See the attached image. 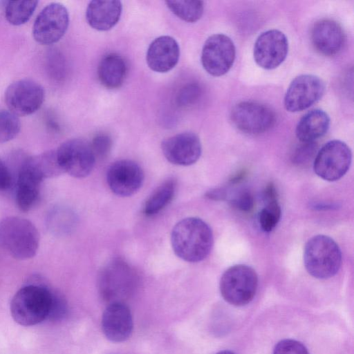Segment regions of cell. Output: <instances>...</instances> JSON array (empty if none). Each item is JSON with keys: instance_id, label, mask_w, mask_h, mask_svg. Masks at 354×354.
<instances>
[{"instance_id": "1", "label": "cell", "mask_w": 354, "mask_h": 354, "mask_svg": "<svg viewBox=\"0 0 354 354\" xmlns=\"http://www.w3.org/2000/svg\"><path fill=\"white\" fill-rule=\"evenodd\" d=\"M174 253L181 259L191 263L203 261L213 245L210 227L197 217L183 218L176 224L171 234Z\"/></svg>"}, {"instance_id": "2", "label": "cell", "mask_w": 354, "mask_h": 354, "mask_svg": "<svg viewBox=\"0 0 354 354\" xmlns=\"http://www.w3.org/2000/svg\"><path fill=\"white\" fill-rule=\"evenodd\" d=\"M53 290L40 283H30L20 288L10 303V313L19 324L30 326L48 319Z\"/></svg>"}, {"instance_id": "3", "label": "cell", "mask_w": 354, "mask_h": 354, "mask_svg": "<svg viewBox=\"0 0 354 354\" xmlns=\"http://www.w3.org/2000/svg\"><path fill=\"white\" fill-rule=\"evenodd\" d=\"M0 244L12 257L28 259L37 252L39 232L32 223L26 218L8 217L0 223Z\"/></svg>"}, {"instance_id": "4", "label": "cell", "mask_w": 354, "mask_h": 354, "mask_svg": "<svg viewBox=\"0 0 354 354\" xmlns=\"http://www.w3.org/2000/svg\"><path fill=\"white\" fill-rule=\"evenodd\" d=\"M342 252L336 242L330 237L318 234L306 243L304 263L313 277L325 279L335 275L342 266Z\"/></svg>"}, {"instance_id": "5", "label": "cell", "mask_w": 354, "mask_h": 354, "mask_svg": "<svg viewBox=\"0 0 354 354\" xmlns=\"http://www.w3.org/2000/svg\"><path fill=\"white\" fill-rule=\"evenodd\" d=\"M258 277L255 270L246 265H234L221 276L219 288L223 298L231 305L243 306L255 296Z\"/></svg>"}, {"instance_id": "6", "label": "cell", "mask_w": 354, "mask_h": 354, "mask_svg": "<svg viewBox=\"0 0 354 354\" xmlns=\"http://www.w3.org/2000/svg\"><path fill=\"white\" fill-rule=\"evenodd\" d=\"M138 276L127 262L114 259L102 270L99 278V288L102 297L111 302L129 295L136 287Z\"/></svg>"}, {"instance_id": "7", "label": "cell", "mask_w": 354, "mask_h": 354, "mask_svg": "<svg viewBox=\"0 0 354 354\" xmlns=\"http://www.w3.org/2000/svg\"><path fill=\"white\" fill-rule=\"evenodd\" d=\"M351 160V151L346 143L337 140H330L317 151L313 169L322 179L335 181L347 172Z\"/></svg>"}, {"instance_id": "8", "label": "cell", "mask_w": 354, "mask_h": 354, "mask_svg": "<svg viewBox=\"0 0 354 354\" xmlns=\"http://www.w3.org/2000/svg\"><path fill=\"white\" fill-rule=\"evenodd\" d=\"M230 119L234 126L250 135L263 133L275 122V114L268 106L253 101L236 104L232 109Z\"/></svg>"}, {"instance_id": "9", "label": "cell", "mask_w": 354, "mask_h": 354, "mask_svg": "<svg viewBox=\"0 0 354 354\" xmlns=\"http://www.w3.org/2000/svg\"><path fill=\"white\" fill-rule=\"evenodd\" d=\"M55 153L64 173L74 178H84L93 169L95 158L90 143L82 139L65 141L55 150Z\"/></svg>"}, {"instance_id": "10", "label": "cell", "mask_w": 354, "mask_h": 354, "mask_svg": "<svg viewBox=\"0 0 354 354\" xmlns=\"http://www.w3.org/2000/svg\"><path fill=\"white\" fill-rule=\"evenodd\" d=\"M68 24L66 8L59 3H51L37 15L32 26L33 37L40 44H53L64 35Z\"/></svg>"}, {"instance_id": "11", "label": "cell", "mask_w": 354, "mask_h": 354, "mask_svg": "<svg viewBox=\"0 0 354 354\" xmlns=\"http://www.w3.org/2000/svg\"><path fill=\"white\" fill-rule=\"evenodd\" d=\"M44 88L30 79H21L10 84L5 92V102L10 111L26 116L37 111L44 102Z\"/></svg>"}, {"instance_id": "12", "label": "cell", "mask_w": 354, "mask_h": 354, "mask_svg": "<svg viewBox=\"0 0 354 354\" xmlns=\"http://www.w3.org/2000/svg\"><path fill=\"white\" fill-rule=\"evenodd\" d=\"M235 57L236 48L232 40L224 34H214L204 43L201 63L209 74L219 77L230 71Z\"/></svg>"}, {"instance_id": "13", "label": "cell", "mask_w": 354, "mask_h": 354, "mask_svg": "<svg viewBox=\"0 0 354 354\" xmlns=\"http://www.w3.org/2000/svg\"><path fill=\"white\" fill-rule=\"evenodd\" d=\"M325 88L323 80L316 75H299L291 82L286 91L284 106L292 113L307 109L323 96Z\"/></svg>"}, {"instance_id": "14", "label": "cell", "mask_w": 354, "mask_h": 354, "mask_svg": "<svg viewBox=\"0 0 354 354\" xmlns=\"http://www.w3.org/2000/svg\"><path fill=\"white\" fill-rule=\"evenodd\" d=\"M288 41L286 36L277 29L262 32L256 39L253 56L261 68L267 70L278 67L286 58Z\"/></svg>"}, {"instance_id": "15", "label": "cell", "mask_w": 354, "mask_h": 354, "mask_svg": "<svg viewBox=\"0 0 354 354\" xmlns=\"http://www.w3.org/2000/svg\"><path fill=\"white\" fill-rule=\"evenodd\" d=\"M106 181L110 189L119 196L135 194L142 186L144 173L138 164L130 160L114 162L109 167Z\"/></svg>"}, {"instance_id": "16", "label": "cell", "mask_w": 354, "mask_h": 354, "mask_svg": "<svg viewBox=\"0 0 354 354\" xmlns=\"http://www.w3.org/2000/svg\"><path fill=\"white\" fill-rule=\"evenodd\" d=\"M161 148L169 162L181 166L194 164L202 152L199 138L192 132L178 133L164 140Z\"/></svg>"}, {"instance_id": "17", "label": "cell", "mask_w": 354, "mask_h": 354, "mask_svg": "<svg viewBox=\"0 0 354 354\" xmlns=\"http://www.w3.org/2000/svg\"><path fill=\"white\" fill-rule=\"evenodd\" d=\"M133 328L132 315L125 304L114 301L106 306L102 317V329L108 339L124 342L130 337Z\"/></svg>"}, {"instance_id": "18", "label": "cell", "mask_w": 354, "mask_h": 354, "mask_svg": "<svg viewBox=\"0 0 354 354\" xmlns=\"http://www.w3.org/2000/svg\"><path fill=\"white\" fill-rule=\"evenodd\" d=\"M311 41L319 53L332 56L342 50L345 43V34L337 22L324 19L314 24L311 30Z\"/></svg>"}, {"instance_id": "19", "label": "cell", "mask_w": 354, "mask_h": 354, "mask_svg": "<svg viewBox=\"0 0 354 354\" xmlns=\"http://www.w3.org/2000/svg\"><path fill=\"white\" fill-rule=\"evenodd\" d=\"M180 57L178 42L172 37L164 35L155 39L149 45L146 60L153 71L166 73L177 64Z\"/></svg>"}, {"instance_id": "20", "label": "cell", "mask_w": 354, "mask_h": 354, "mask_svg": "<svg viewBox=\"0 0 354 354\" xmlns=\"http://www.w3.org/2000/svg\"><path fill=\"white\" fill-rule=\"evenodd\" d=\"M122 5L120 1H92L86 10L89 26L100 31L111 29L120 20Z\"/></svg>"}, {"instance_id": "21", "label": "cell", "mask_w": 354, "mask_h": 354, "mask_svg": "<svg viewBox=\"0 0 354 354\" xmlns=\"http://www.w3.org/2000/svg\"><path fill=\"white\" fill-rule=\"evenodd\" d=\"M42 180L25 163H21L16 186V202L24 212L31 209L39 200Z\"/></svg>"}, {"instance_id": "22", "label": "cell", "mask_w": 354, "mask_h": 354, "mask_svg": "<svg viewBox=\"0 0 354 354\" xmlns=\"http://www.w3.org/2000/svg\"><path fill=\"white\" fill-rule=\"evenodd\" d=\"M127 73L124 59L118 53H111L103 57L97 67V76L102 85L109 89L120 87Z\"/></svg>"}, {"instance_id": "23", "label": "cell", "mask_w": 354, "mask_h": 354, "mask_svg": "<svg viewBox=\"0 0 354 354\" xmlns=\"http://www.w3.org/2000/svg\"><path fill=\"white\" fill-rule=\"evenodd\" d=\"M330 127L328 115L321 109H313L306 113L298 122L295 134L303 142H314L322 137Z\"/></svg>"}, {"instance_id": "24", "label": "cell", "mask_w": 354, "mask_h": 354, "mask_svg": "<svg viewBox=\"0 0 354 354\" xmlns=\"http://www.w3.org/2000/svg\"><path fill=\"white\" fill-rule=\"evenodd\" d=\"M24 161L41 180L56 177L64 173L58 162L55 151L26 157Z\"/></svg>"}, {"instance_id": "25", "label": "cell", "mask_w": 354, "mask_h": 354, "mask_svg": "<svg viewBox=\"0 0 354 354\" xmlns=\"http://www.w3.org/2000/svg\"><path fill=\"white\" fill-rule=\"evenodd\" d=\"M176 190V182L169 179L160 185L147 199L144 213L153 216L163 209L172 200Z\"/></svg>"}, {"instance_id": "26", "label": "cell", "mask_w": 354, "mask_h": 354, "mask_svg": "<svg viewBox=\"0 0 354 354\" xmlns=\"http://www.w3.org/2000/svg\"><path fill=\"white\" fill-rule=\"evenodd\" d=\"M168 8L180 19L194 23L199 20L204 10V4L201 1H166Z\"/></svg>"}, {"instance_id": "27", "label": "cell", "mask_w": 354, "mask_h": 354, "mask_svg": "<svg viewBox=\"0 0 354 354\" xmlns=\"http://www.w3.org/2000/svg\"><path fill=\"white\" fill-rule=\"evenodd\" d=\"M37 1H10L5 8V16L7 21L15 26L27 22L33 14Z\"/></svg>"}, {"instance_id": "28", "label": "cell", "mask_w": 354, "mask_h": 354, "mask_svg": "<svg viewBox=\"0 0 354 354\" xmlns=\"http://www.w3.org/2000/svg\"><path fill=\"white\" fill-rule=\"evenodd\" d=\"M266 201V205L260 211L258 220L261 230L270 232L278 224L281 210L277 199Z\"/></svg>"}, {"instance_id": "29", "label": "cell", "mask_w": 354, "mask_h": 354, "mask_svg": "<svg viewBox=\"0 0 354 354\" xmlns=\"http://www.w3.org/2000/svg\"><path fill=\"white\" fill-rule=\"evenodd\" d=\"M21 129L18 116L10 111H0V143L8 142L15 138Z\"/></svg>"}, {"instance_id": "30", "label": "cell", "mask_w": 354, "mask_h": 354, "mask_svg": "<svg viewBox=\"0 0 354 354\" xmlns=\"http://www.w3.org/2000/svg\"><path fill=\"white\" fill-rule=\"evenodd\" d=\"M90 146L95 160H101L109 153L112 147V140L109 134L100 133L93 137Z\"/></svg>"}, {"instance_id": "31", "label": "cell", "mask_w": 354, "mask_h": 354, "mask_svg": "<svg viewBox=\"0 0 354 354\" xmlns=\"http://www.w3.org/2000/svg\"><path fill=\"white\" fill-rule=\"evenodd\" d=\"M299 145L292 154V161L296 164H305L310 161L317 153V146L315 142H303Z\"/></svg>"}, {"instance_id": "32", "label": "cell", "mask_w": 354, "mask_h": 354, "mask_svg": "<svg viewBox=\"0 0 354 354\" xmlns=\"http://www.w3.org/2000/svg\"><path fill=\"white\" fill-rule=\"evenodd\" d=\"M201 95V87L198 84L192 83L184 86L177 96L179 106H187L195 103Z\"/></svg>"}, {"instance_id": "33", "label": "cell", "mask_w": 354, "mask_h": 354, "mask_svg": "<svg viewBox=\"0 0 354 354\" xmlns=\"http://www.w3.org/2000/svg\"><path fill=\"white\" fill-rule=\"evenodd\" d=\"M273 354H309L306 346L301 342L286 339L279 342L273 351Z\"/></svg>"}, {"instance_id": "34", "label": "cell", "mask_w": 354, "mask_h": 354, "mask_svg": "<svg viewBox=\"0 0 354 354\" xmlns=\"http://www.w3.org/2000/svg\"><path fill=\"white\" fill-rule=\"evenodd\" d=\"M66 312L67 304L65 299L53 290L48 319L53 321L59 320L66 315Z\"/></svg>"}, {"instance_id": "35", "label": "cell", "mask_w": 354, "mask_h": 354, "mask_svg": "<svg viewBox=\"0 0 354 354\" xmlns=\"http://www.w3.org/2000/svg\"><path fill=\"white\" fill-rule=\"evenodd\" d=\"M230 203L233 207L241 211L250 212L254 207V201L248 190L243 189L234 194Z\"/></svg>"}, {"instance_id": "36", "label": "cell", "mask_w": 354, "mask_h": 354, "mask_svg": "<svg viewBox=\"0 0 354 354\" xmlns=\"http://www.w3.org/2000/svg\"><path fill=\"white\" fill-rule=\"evenodd\" d=\"M72 218L71 214L65 211L59 210L53 212L50 217V225L53 230H64ZM69 225V224H68Z\"/></svg>"}, {"instance_id": "37", "label": "cell", "mask_w": 354, "mask_h": 354, "mask_svg": "<svg viewBox=\"0 0 354 354\" xmlns=\"http://www.w3.org/2000/svg\"><path fill=\"white\" fill-rule=\"evenodd\" d=\"M11 184V175L5 162L0 158V189H8Z\"/></svg>"}, {"instance_id": "38", "label": "cell", "mask_w": 354, "mask_h": 354, "mask_svg": "<svg viewBox=\"0 0 354 354\" xmlns=\"http://www.w3.org/2000/svg\"><path fill=\"white\" fill-rule=\"evenodd\" d=\"M49 59L48 60V67L49 68V71L55 76L57 75V77H59L61 70L62 68V64L61 61L62 59L59 55L56 53H53L52 55H49Z\"/></svg>"}, {"instance_id": "39", "label": "cell", "mask_w": 354, "mask_h": 354, "mask_svg": "<svg viewBox=\"0 0 354 354\" xmlns=\"http://www.w3.org/2000/svg\"><path fill=\"white\" fill-rule=\"evenodd\" d=\"M206 197L212 200H223L225 197V192L223 189H214L206 193Z\"/></svg>"}, {"instance_id": "40", "label": "cell", "mask_w": 354, "mask_h": 354, "mask_svg": "<svg viewBox=\"0 0 354 354\" xmlns=\"http://www.w3.org/2000/svg\"><path fill=\"white\" fill-rule=\"evenodd\" d=\"M216 354H235V353L231 351L224 350V351H219Z\"/></svg>"}]
</instances>
